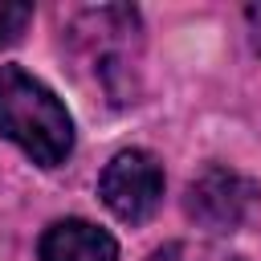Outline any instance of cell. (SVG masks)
I'll return each mask as SVG.
<instances>
[{"label":"cell","instance_id":"5","mask_svg":"<svg viewBox=\"0 0 261 261\" xmlns=\"http://www.w3.org/2000/svg\"><path fill=\"white\" fill-rule=\"evenodd\" d=\"M33 20V4H20V0H0V49L20 41V33L29 29Z\"/></svg>","mask_w":261,"mask_h":261},{"label":"cell","instance_id":"1","mask_svg":"<svg viewBox=\"0 0 261 261\" xmlns=\"http://www.w3.org/2000/svg\"><path fill=\"white\" fill-rule=\"evenodd\" d=\"M0 135L41 167H57L73 151L69 110L20 65H0Z\"/></svg>","mask_w":261,"mask_h":261},{"label":"cell","instance_id":"4","mask_svg":"<svg viewBox=\"0 0 261 261\" xmlns=\"http://www.w3.org/2000/svg\"><path fill=\"white\" fill-rule=\"evenodd\" d=\"M41 261H118V245L90 220H57L41 232Z\"/></svg>","mask_w":261,"mask_h":261},{"label":"cell","instance_id":"3","mask_svg":"<svg viewBox=\"0 0 261 261\" xmlns=\"http://www.w3.org/2000/svg\"><path fill=\"white\" fill-rule=\"evenodd\" d=\"M257 184L232 167H204L192 184H188V196H184V208L188 216L208 228V232H232L237 224H245V216L253 212L257 204Z\"/></svg>","mask_w":261,"mask_h":261},{"label":"cell","instance_id":"7","mask_svg":"<svg viewBox=\"0 0 261 261\" xmlns=\"http://www.w3.org/2000/svg\"><path fill=\"white\" fill-rule=\"evenodd\" d=\"M245 24H249V41H253V49L261 53V4H249V8H245Z\"/></svg>","mask_w":261,"mask_h":261},{"label":"cell","instance_id":"2","mask_svg":"<svg viewBox=\"0 0 261 261\" xmlns=\"http://www.w3.org/2000/svg\"><path fill=\"white\" fill-rule=\"evenodd\" d=\"M98 196L118 220L143 224L163 200V167H159V159L151 151H143V147L118 151L106 163L102 179H98Z\"/></svg>","mask_w":261,"mask_h":261},{"label":"cell","instance_id":"6","mask_svg":"<svg viewBox=\"0 0 261 261\" xmlns=\"http://www.w3.org/2000/svg\"><path fill=\"white\" fill-rule=\"evenodd\" d=\"M188 257V245H167V249H159L151 261H184ZM208 261H241V257H224V253H208Z\"/></svg>","mask_w":261,"mask_h":261}]
</instances>
